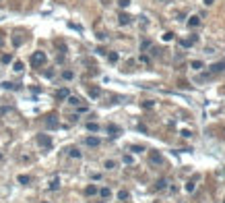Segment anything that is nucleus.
<instances>
[{
	"mask_svg": "<svg viewBox=\"0 0 225 203\" xmlns=\"http://www.w3.org/2000/svg\"><path fill=\"white\" fill-rule=\"evenodd\" d=\"M97 191H99V189H97V187H95V185H89V187H87V189H85V195H95V193H97Z\"/></svg>",
	"mask_w": 225,
	"mask_h": 203,
	"instance_id": "nucleus-15",
	"label": "nucleus"
},
{
	"mask_svg": "<svg viewBox=\"0 0 225 203\" xmlns=\"http://www.w3.org/2000/svg\"><path fill=\"white\" fill-rule=\"evenodd\" d=\"M99 203H105V201H99Z\"/></svg>",
	"mask_w": 225,
	"mask_h": 203,
	"instance_id": "nucleus-40",
	"label": "nucleus"
},
{
	"mask_svg": "<svg viewBox=\"0 0 225 203\" xmlns=\"http://www.w3.org/2000/svg\"><path fill=\"white\" fill-rule=\"evenodd\" d=\"M130 21H132V17H130V15H126V13H122V15L118 17V23H120V25H128Z\"/></svg>",
	"mask_w": 225,
	"mask_h": 203,
	"instance_id": "nucleus-8",
	"label": "nucleus"
},
{
	"mask_svg": "<svg viewBox=\"0 0 225 203\" xmlns=\"http://www.w3.org/2000/svg\"><path fill=\"white\" fill-rule=\"evenodd\" d=\"M68 155H70V157H75V160H81V155H83V153H81L77 147H70V149H68Z\"/></svg>",
	"mask_w": 225,
	"mask_h": 203,
	"instance_id": "nucleus-11",
	"label": "nucleus"
},
{
	"mask_svg": "<svg viewBox=\"0 0 225 203\" xmlns=\"http://www.w3.org/2000/svg\"><path fill=\"white\" fill-rule=\"evenodd\" d=\"M149 160H151V164H161V162H163V157H161L159 153H155V151H151V155H149Z\"/></svg>",
	"mask_w": 225,
	"mask_h": 203,
	"instance_id": "nucleus-9",
	"label": "nucleus"
},
{
	"mask_svg": "<svg viewBox=\"0 0 225 203\" xmlns=\"http://www.w3.org/2000/svg\"><path fill=\"white\" fill-rule=\"evenodd\" d=\"M87 131L97 133V131H99V124H97V122H87Z\"/></svg>",
	"mask_w": 225,
	"mask_h": 203,
	"instance_id": "nucleus-16",
	"label": "nucleus"
},
{
	"mask_svg": "<svg viewBox=\"0 0 225 203\" xmlns=\"http://www.w3.org/2000/svg\"><path fill=\"white\" fill-rule=\"evenodd\" d=\"M128 197H130V195H128V191H120V193H118V199H120V201H126Z\"/></svg>",
	"mask_w": 225,
	"mask_h": 203,
	"instance_id": "nucleus-25",
	"label": "nucleus"
},
{
	"mask_svg": "<svg viewBox=\"0 0 225 203\" xmlns=\"http://www.w3.org/2000/svg\"><path fill=\"white\" fill-rule=\"evenodd\" d=\"M46 60H48L46 52H33V54H31V66H35V69L43 66V64H46Z\"/></svg>",
	"mask_w": 225,
	"mask_h": 203,
	"instance_id": "nucleus-1",
	"label": "nucleus"
},
{
	"mask_svg": "<svg viewBox=\"0 0 225 203\" xmlns=\"http://www.w3.org/2000/svg\"><path fill=\"white\" fill-rule=\"evenodd\" d=\"M62 77H64L66 81H70V79L75 77V73H72V71H64V73H62Z\"/></svg>",
	"mask_w": 225,
	"mask_h": 203,
	"instance_id": "nucleus-27",
	"label": "nucleus"
},
{
	"mask_svg": "<svg viewBox=\"0 0 225 203\" xmlns=\"http://www.w3.org/2000/svg\"><path fill=\"white\" fill-rule=\"evenodd\" d=\"M118 58H120V56H118L116 52H109V54H107V60H109V62H118Z\"/></svg>",
	"mask_w": 225,
	"mask_h": 203,
	"instance_id": "nucleus-22",
	"label": "nucleus"
},
{
	"mask_svg": "<svg viewBox=\"0 0 225 203\" xmlns=\"http://www.w3.org/2000/svg\"><path fill=\"white\" fill-rule=\"evenodd\" d=\"M165 185H167V180H165V178H159V180H157V185H155V189L161 191V189H165Z\"/></svg>",
	"mask_w": 225,
	"mask_h": 203,
	"instance_id": "nucleus-17",
	"label": "nucleus"
},
{
	"mask_svg": "<svg viewBox=\"0 0 225 203\" xmlns=\"http://www.w3.org/2000/svg\"><path fill=\"white\" fill-rule=\"evenodd\" d=\"M17 180H19V185H29V183H31V178H29L27 174H21Z\"/></svg>",
	"mask_w": 225,
	"mask_h": 203,
	"instance_id": "nucleus-13",
	"label": "nucleus"
},
{
	"mask_svg": "<svg viewBox=\"0 0 225 203\" xmlns=\"http://www.w3.org/2000/svg\"><path fill=\"white\" fill-rule=\"evenodd\" d=\"M184 189H186V193H194V189H196V187H194V183H186V187H184Z\"/></svg>",
	"mask_w": 225,
	"mask_h": 203,
	"instance_id": "nucleus-29",
	"label": "nucleus"
},
{
	"mask_svg": "<svg viewBox=\"0 0 225 203\" xmlns=\"http://www.w3.org/2000/svg\"><path fill=\"white\" fill-rule=\"evenodd\" d=\"M190 66H192L194 71H200V69H202V62H200V60H194V62H192Z\"/></svg>",
	"mask_w": 225,
	"mask_h": 203,
	"instance_id": "nucleus-26",
	"label": "nucleus"
},
{
	"mask_svg": "<svg viewBox=\"0 0 225 203\" xmlns=\"http://www.w3.org/2000/svg\"><path fill=\"white\" fill-rule=\"evenodd\" d=\"M130 149H132L134 153H141V151H145V147H141V145H132Z\"/></svg>",
	"mask_w": 225,
	"mask_h": 203,
	"instance_id": "nucleus-31",
	"label": "nucleus"
},
{
	"mask_svg": "<svg viewBox=\"0 0 225 203\" xmlns=\"http://www.w3.org/2000/svg\"><path fill=\"white\" fill-rule=\"evenodd\" d=\"M99 87H89V96H91V98H99Z\"/></svg>",
	"mask_w": 225,
	"mask_h": 203,
	"instance_id": "nucleus-18",
	"label": "nucleus"
},
{
	"mask_svg": "<svg viewBox=\"0 0 225 203\" xmlns=\"http://www.w3.org/2000/svg\"><path fill=\"white\" fill-rule=\"evenodd\" d=\"M101 141H99V137H95V135H91V137H87L85 139V145H89V147H97Z\"/></svg>",
	"mask_w": 225,
	"mask_h": 203,
	"instance_id": "nucleus-6",
	"label": "nucleus"
},
{
	"mask_svg": "<svg viewBox=\"0 0 225 203\" xmlns=\"http://www.w3.org/2000/svg\"><path fill=\"white\" fill-rule=\"evenodd\" d=\"M118 4H120L122 8H126V6H130V0H118Z\"/></svg>",
	"mask_w": 225,
	"mask_h": 203,
	"instance_id": "nucleus-32",
	"label": "nucleus"
},
{
	"mask_svg": "<svg viewBox=\"0 0 225 203\" xmlns=\"http://www.w3.org/2000/svg\"><path fill=\"white\" fill-rule=\"evenodd\" d=\"M223 71H225V58L219 60V62H215V64L211 66V73H223Z\"/></svg>",
	"mask_w": 225,
	"mask_h": 203,
	"instance_id": "nucleus-5",
	"label": "nucleus"
},
{
	"mask_svg": "<svg viewBox=\"0 0 225 203\" xmlns=\"http://www.w3.org/2000/svg\"><path fill=\"white\" fill-rule=\"evenodd\" d=\"M124 164H132V155H124Z\"/></svg>",
	"mask_w": 225,
	"mask_h": 203,
	"instance_id": "nucleus-33",
	"label": "nucleus"
},
{
	"mask_svg": "<svg viewBox=\"0 0 225 203\" xmlns=\"http://www.w3.org/2000/svg\"><path fill=\"white\" fill-rule=\"evenodd\" d=\"M0 62H2V64H8V62H13V56H10V54H4L2 58H0Z\"/></svg>",
	"mask_w": 225,
	"mask_h": 203,
	"instance_id": "nucleus-23",
	"label": "nucleus"
},
{
	"mask_svg": "<svg viewBox=\"0 0 225 203\" xmlns=\"http://www.w3.org/2000/svg\"><path fill=\"white\" fill-rule=\"evenodd\" d=\"M68 89H66V87H62V89H58V91H56V100H68Z\"/></svg>",
	"mask_w": 225,
	"mask_h": 203,
	"instance_id": "nucleus-7",
	"label": "nucleus"
},
{
	"mask_svg": "<svg viewBox=\"0 0 225 203\" xmlns=\"http://www.w3.org/2000/svg\"><path fill=\"white\" fill-rule=\"evenodd\" d=\"M171 39H173V33H171V31L163 33V41H171Z\"/></svg>",
	"mask_w": 225,
	"mask_h": 203,
	"instance_id": "nucleus-30",
	"label": "nucleus"
},
{
	"mask_svg": "<svg viewBox=\"0 0 225 203\" xmlns=\"http://www.w3.org/2000/svg\"><path fill=\"white\" fill-rule=\"evenodd\" d=\"M149 46H151V41H143V46H141V50H147Z\"/></svg>",
	"mask_w": 225,
	"mask_h": 203,
	"instance_id": "nucleus-34",
	"label": "nucleus"
},
{
	"mask_svg": "<svg viewBox=\"0 0 225 203\" xmlns=\"http://www.w3.org/2000/svg\"><path fill=\"white\" fill-rule=\"evenodd\" d=\"M143 108H153V102H143Z\"/></svg>",
	"mask_w": 225,
	"mask_h": 203,
	"instance_id": "nucleus-35",
	"label": "nucleus"
},
{
	"mask_svg": "<svg viewBox=\"0 0 225 203\" xmlns=\"http://www.w3.org/2000/svg\"><path fill=\"white\" fill-rule=\"evenodd\" d=\"M97 193H99V195H101V197H103V199H107V197H109V195H111V191H109V189H107V187H103V189H99V191H97Z\"/></svg>",
	"mask_w": 225,
	"mask_h": 203,
	"instance_id": "nucleus-19",
	"label": "nucleus"
},
{
	"mask_svg": "<svg viewBox=\"0 0 225 203\" xmlns=\"http://www.w3.org/2000/svg\"><path fill=\"white\" fill-rule=\"evenodd\" d=\"M202 2H205L207 6H211V4H213V0H202Z\"/></svg>",
	"mask_w": 225,
	"mask_h": 203,
	"instance_id": "nucleus-36",
	"label": "nucleus"
},
{
	"mask_svg": "<svg viewBox=\"0 0 225 203\" xmlns=\"http://www.w3.org/2000/svg\"><path fill=\"white\" fill-rule=\"evenodd\" d=\"M58 189H60V180H58V178H54L52 183H50V191H58Z\"/></svg>",
	"mask_w": 225,
	"mask_h": 203,
	"instance_id": "nucleus-20",
	"label": "nucleus"
},
{
	"mask_svg": "<svg viewBox=\"0 0 225 203\" xmlns=\"http://www.w3.org/2000/svg\"><path fill=\"white\" fill-rule=\"evenodd\" d=\"M107 133L111 135V137H118V135H120V126H116V124H107Z\"/></svg>",
	"mask_w": 225,
	"mask_h": 203,
	"instance_id": "nucleus-10",
	"label": "nucleus"
},
{
	"mask_svg": "<svg viewBox=\"0 0 225 203\" xmlns=\"http://www.w3.org/2000/svg\"><path fill=\"white\" fill-rule=\"evenodd\" d=\"M37 143L43 149H52V137L50 135H37Z\"/></svg>",
	"mask_w": 225,
	"mask_h": 203,
	"instance_id": "nucleus-2",
	"label": "nucleus"
},
{
	"mask_svg": "<svg viewBox=\"0 0 225 203\" xmlns=\"http://www.w3.org/2000/svg\"><path fill=\"white\" fill-rule=\"evenodd\" d=\"M159 2H169V0H159Z\"/></svg>",
	"mask_w": 225,
	"mask_h": 203,
	"instance_id": "nucleus-38",
	"label": "nucleus"
},
{
	"mask_svg": "<svg viewBox=\"0 0 225 203\" xmlns=\"http://www.w3.org/2000/svg\"><path fill=\"white\" fill-rule=\"evenodd\" d=\"M46 126L48 129H56L58 126V116L56 114H48L46 116Z\"/></svg>",
	"mask_w": 225,
	"mask_h": 203,
	"instance_id": "nucleus-3",
	"label": "nucleus"
},
{
	"mask_svg": "<svg viewBox=\"0 0 225 203\" xmlns=\"http://www.w3.org/2000/svg\"><path fill=\"white\" fill-rule=\"evenodd\" d=\"M68 104H72V106H79V104H81V100H79V98H75V96H68Z\"/></svg>",
	"mask_w": 225,
	"mask_h": 203,
	"instance_id": "nucleus-24",
	"label": "nucleus"
},
{
	"mask_svg": "<svg viewBox=\"0 0 225 203\" xmlns=\"http://www.w3.org/2000/svg\"><path fill=\"white\" fill-rule=\"evenodd\" d=\"M43 203H50V201H43Z\"/></svg>",
	"mask_w": 225,
	"mask_h": 203,
	"instance_id": "nucleus-39",
	"label": "nucleus"
},
{
	"mask_svg": "<svg viewBox=\"0 0 225 203\" xmlns=\"http://www.w3.org/2000/svg\"><path fill=\"white\" fill-rule=\"evenodd\" d=\"M103 166H105L107 170H114V168H116V162H114V160H107V162H105Z\"/></svg>",
	"mask_w": 225,
	"mask_h": 203,
	"instance_id": "nucleus-28",
	"label": "nucleus"
},
{
	"mask_svg": "<svg viewBox=\"0 0 225 203\" xmlns=\"http://www.w3.org/2000/svg\"><path fill=\"white\" fill-rule=\"evenodd\" d=\"M2 87H4V89H10V91H17V89H21V85H15V83H8V81H6V83H2Z\"/></svg>",
	"mask_w": 225,
	"mask_h": 203,
	"instance_id": "nucleus-14",
	"label": "nucleus"
},
{
	"mask_svg": "<svg viewBox=\"0 0 225 203\" xmlns=\"http://www.w3.org/2000/svg\"><path fill=\"white\" fill-rule=\"evenodd\" d=\"M0 46H2V35H0Z\"/></svg>",
	"mask_w": 225,
	"mask_h": 203,
	"instance_id": "nucleus-37",
	"label": "nucleus"
},
{
	"mask_svg": "<svg viewBox=\"0 0 225 203\" xmlns=\"http://www.w3.org/2000/svg\"><path fill=\"white\" fill-rule=\"evenodd\" d=\"M196 41H198V35H192L190 39H180V46L182 48H190V46H194Z\"/></svg>",
	"mask_w": 225,
	"mask_h": 203,
	"instance_id": "nucleus-4",
	"label": "nucleus"
},
{
	"mask_svg": "<svg viewBox=\"0 0 225 203\" xmlns=\"http://www.w3.org/2000/svg\"><path fill=\"white\" fill-rule=\"evenodd\" d=\"M13 69H15L17 73H21V71H23V69H25V64H23V62H21V60H17V62L13 64Z\"/></svg>",
	"mask_w": 225,
	"mask_h": 203,
	"instance_id": "nucleus-21",
	"label": "nucleus"
},
{
	"mask_svg": "<svg viewBox=\"0 0 225 203\" xmlns=\"http://www.w3.org/2000/svg\"><path fill=\"white\" fill-rule=\"evenodd\" d=\"M200 25V17H190L188 19V27H198Z\"/></svg>",
	"mask_w": 225,
	"mask_h": 203,
	"instance_id": "nucleus-12",
	"label": "nucleus"
}]
</instances>
